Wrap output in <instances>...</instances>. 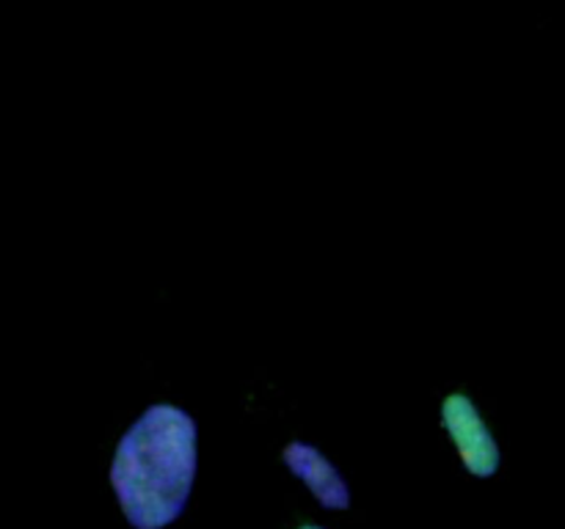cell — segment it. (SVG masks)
Here are the masks:
<instances>
[{
  "label": "cell",
  "instance_id": "obj_2",
  "mask_svg": "<svg viewBox=\"0 0 565 529\" xmlns=\"http://www.w3.org/2000/svg\"><path fill=\"white\" fill-rule=\"evenodd\" d=\"M441 422H445L463 466L475 477H491L500 468V446H497L494 433L467 395L447 397L441 406Z\"/></svg>",
  "mask_w": 565,
  "mask_h": 529
},
{
  "label": "cell",
  "instance_id": "obj_4",
  "mask_svg": "<svg viewBox=\"0 0 565 529\" xmlns=\"http://www.w3.org/2000/svg\"><path fill=\"white\" fill-rule=\"evenodd\" d=\"M301 529H323V527H301Z\"/></svg>",
  "mask_w": 565,
  "mask_h": 529
},
{
  "label": "cell",
  "instance_id": "obj_3",
  "mask_svg": "<svg viewBox=\"0 0 565 529\" xmlns=\"http://www.w3.org/2000/svg\"><path fill=\"white\" fill-rule=\"evenodd\" d=\"M285 463L296 477H301L307 483V488L312 490L315 499L323 507H329V510H345L351 505V490H348L345 477L337 472L334 463L318 446L292 441L285 450Z\"/></svg>",
  "mask_w": 565,
  "mask_h": 529
},
{
  "label": "cell",
  "instance_id": "obj_1",
  "mask_svg": "<svg viewBox=\"0 0 565 529\" xmlns=\"http://www.w3.org/2000/svg\"><path fill=\"white\" fill-rule=\"evenodd\" d=\"M196 422L160 402L130 424L110 463V485L136 529H163L188 505L196 477Z\"/></svg>",
  "mask_w": 565,
  "mask_h": 529
}]
</instances>
